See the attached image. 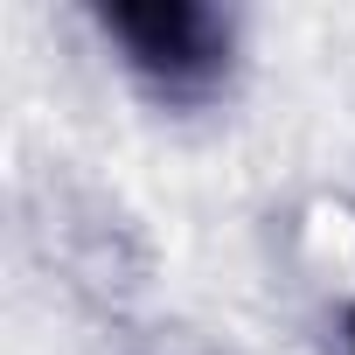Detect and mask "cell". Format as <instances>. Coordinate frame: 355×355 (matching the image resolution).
Masks as SVG:
<instances>
[{
  "label": "cell",
  "mask_w": 355,
  "mask_h": 355,
  "mask_svg": "<svg viewBox=\"0 0 355 355\" xmlns=\"http://www.w3.org/2000/svg\"><path fill=\"white\" fill-rule=\"evenodd\" d=\"M105 28L167 91H202L223 70V56H230L223 15L216 8H196V0H139V8H112Z\"/></svg>",
  "instance_id": "cell-1"
}]
</instances>
